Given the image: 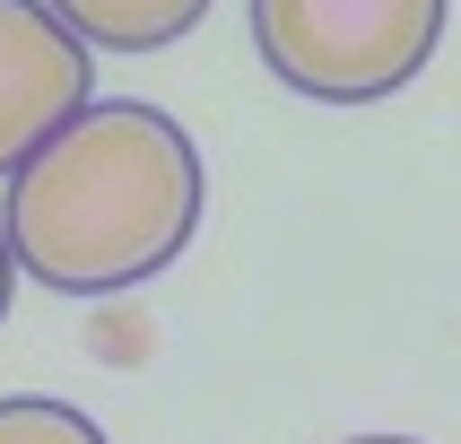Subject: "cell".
<instances>
[{"label":"cell","instance_id":"8992f818","mask_svg":"<svg viewBox=\"0 0 461 444\" xmlns=\"http://www.w3.org/2000/svg\"><path fill=\"white\" fill-rule=\"evenodd\" d=\"M9 296H18V253H9V227H0V322H9Z\"/></svg>","mask_w":461,"mask_h":444},{"label":"cell","instance_id":"52a82bcc","mask_svg":"<svg viewBox=\"0 0 461 444\" xmlns=\"http://www.w3.org/2000/svg\"><path fill=\"white\" fill-rule=\"evenodd\" d=\"M348 444H418V436H348Z\"/></svg>","mask_w":461,"mask_h":444},{"label":"cell","instance_id":"5b68a950","mask_svg":"<svg viewBox=\"0 0 461 444\" xmlns=\"http://www.w3.org/2000/svg\"><path fill=\"white\" fill-rule=\"evenodd\" d=\"M0 444H104V427L78 401H52V392H9L0 401Z\"/></svg>","mask_w":461,"mask_h":444},{"label":"cell","instance_id":"3957f363","mask_svg":"<svg viewBox=\"0 0 461 444\" xmlns=\"http://www.w3.org/2000/svg\"><path fill=\"white\" fill-rule=\"evenodd\" d=\"M96 104V52L44 0H0V183Z\"/></svg>","mask_w":461,"mask_h":444},{"label":"cell","instance_id":"277c9868","mask_svg":"<svg viewBox=\"0 0 461 444\" xmlns=\"http://www.w3.org/2000/svg\"><path fill=\"white\" fill-rule=\"evenodd\" d=\"M87 52H166L209 18V0H44Z\"/></svg>","mask_w":461,"mask_h":444},{"label":"cell","instance_id":"6da1fadb","mask_svg":"<svg viewBox=\"0 0 461 444\" xmlns=\"http://www.w3.org/2000/svg\"><path fill=\"white\" fill-rule=\"evenodd\" d=\"M209 175L192 131L149 96H96L9 175V253L52 296H122L201 235Z\"/></svg>","mask_w":461,"mask_h":444},{"label":"cell","instance_id":"7a4b0ae2","mask_svg":"<svg viewBox=\"0 0 461 444\" xmlns=\"http://www.w3.org/2000/svg\"><path fill=\"white\" fill-rule=\"evenodd\" d=\"M453 0H253V52L305 104H384L444 44Z\"/></svg>","mask_w":461,"mask_h":444}]
</instances>
